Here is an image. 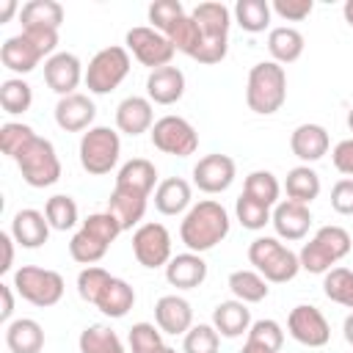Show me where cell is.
Wrapping results in <instances>:
<instances>
[{"label": "cell", "mask_w": 353, "mask_h": 353, "mask_svg": "<svg viewBox=\"0 0 353 353\" xmlns=\"http://www.w3.org/2000/svg\"><path fill=\"white\" fill-rule=\"evenodd\" d=\"M342 331H345V339L353 345V312L345 317V325H342Z\"/></svg>", "instance_id": "cell-56"}, {"label": "cell", "mask_w": 353, "mask_h": 353, "mask_svg": "<svg viewBox=\"0 0 353 353\" xmlns=\"http://www.w3.org/2000/svg\"><path fill=\"white\" fill-rule=\"evenodd\" d=\"M179 17H185V8H182L179 0H154V3L149 6V22H152L154 30H160L163 36L168 33V28H171Z\"/></svg>", "instance_id": "cell-48"}, {"label": "cell", "mask_w": 353, "mask_h": 353, "mask_svg": "<svg viewBox=\"0 0 353 353\" xmlns=\"http://www.w3.org/2000/svg\"><path fill=\"white\" fill-rule=\"evenodd\" d=\"M165 279L176 290H196L207 279V262L201 259V254H193V251L176 254L165 265Z\"/></svg>", "instance_id": "cell-22"}, {"label": "cell", "mask_w": 353, "mask_h": 353, "mask_svg": "<svg viewBox=\"0 0 353 353\" xmlns=\"http://www.w3.org/2000/svg\"><path fill=\"white\" fill-rule=\"evenodd\" d=\"M14 11H17V3H14V0H6L3 8H0V22H8Z\"/></svg>", "instance_id": "cell-55"}, {"label": "cell", "mask_w": 353, "mask_h": 353, "mask_svg": "<svg viewBox=\"0 0 353 353\" xmlns=\"http://www.w3.org/2000/svg\"><path fill=\"white\" fill-rule=\"evenodd\" d=\"M229 290L234 292L237 301L243 303H259L268 298V281L256 270H234L229 276Z\"/></svg>", "instance_id": "cell-36"}, {"label": "cell", "mask_w": 353, "mask_h": 353, "mask_svg": "<svg viewBox=\"0 0 353 353\" xmlns=\"http://www.w3.org/2000/svg\"><path fill=\"white\" fill-rule=\"evenodd\" d=\"M127 50L135 55L138 63L149 66L152 72L154 69H163V66H171V58H174V44L154 28H132L127 30Z\"/></svg>", "instance_id": "cell-12"}, {"label": "cell", "mask_w": 353, "mask_h": 353, "mask_svg": "<svg viewBox=\"0 0 353 353\" xmlns=\"http://www.w3.org/2000/svg\"><path fill=\"white\" fill-rule=\"evenodd\" d=\"M157 353H176V350H174V347H165V345H163V347H160Z\"/></svg>", "instance_id": "cell-60"}, {"label": "cell", "mask_w": 353, "mask_h": 353, "mask_svg": "<svg viewBox=\"0 0 353 353\" xmlns=\"http://www.w3.org/2000/svg\"><path fill=\"white\" fill-rule=\"evenodd\" d=\"M287 99V72L276 61H262L251 66L248 85H245V102L254 113L270 116L276 113Z\"/></svg>", "instance_id": "cell-3"}, {"label": "cell", "mask_w": 353, "mask_h": 353, "mask_svg": "<svg viewBox=\"0 0 353 353\" xmlns=\"http://www.w3.org/2000/svg\"><path fill=\"white\" fill-rule=\"evenodd\" d=\"M237 165L229 154H207L193 165V185L204 193H223L234 182Z\"/></svg>", "instance_id": "cell-15"}, {"label": "cell", "mask_w": 353, "mask_h": 353, "mask_svg": "<svg viewBox=\"0 0 353 353\" xmlns=\"http://www.w3.org/2000/svg\"><path fill=\"white\" fill-rule=\"evenodd\" d=\"M44 215H47V221H50L52 229L66 232V229H72V226L77 223V204H74L72 196L58 193V196L47 199V204H44Z\"/></svg>", "instance_id": "cell-42"}, {"label": "cell", "mask_w": 353, "mask_h": 353, "mask_svg": "<svg viewBox=\"0 0 353 353\" xmlns=\"http://www.w3.org/2000/svg\"><path fill=\"white\" fill-rule=\"evenodd\" d=\"M212 325L221 336L234 339L251 328V309L243 301H221L212 309Z\"/></svg>", "instance_id": "cell-27"}, {"label": "cell", "mask_w": 353, "mask_h": 353, "mask_svg": "<svg viewBox=\"0 0 353 353\" xmlns=\"http://www.w3.org/2000/svg\"><path fill=\"white\" fill-rule=\"evenodd\" d=\"M190 17L196 19L199 30H201V39H204V47L201 52L196 55L199 63H221L226 58V50H229V25H232V14L223 3H199Z\"/></svg>", "instance_id": "cell-4"}, {"label": "cell", "mask_w": 353, "mask_h": 353, "mask_svg": "<svg viewBox=\"0 0 353 353\" xmlns=\"http://www.w3.org/2000/svg\"><path fill=\"white\" fill-rule=\"evenodd\" d=\"M146 94L154 105H174L185 94V74L176 66H163L149 72L146 77Z\"/></svg>", "instance_id": "cell-21"}, {"label": "cell", "mask_w": 353, "mask_h": 353, "mask_svg": "<svg viewBox=\"0 0 353 353\" xmlns=\"http://www.w3.org/2000/svg\"><path fill=\"white\" fill-rule=\"evenodd\" d=\"M36 138V132L28 127V124H19V121H6L3 127H0V149H3V154H8V157H19L28 146H30V141Z\"/></svg>", "instance_id": "cell-43"}, {"label": "cell", "mask_w": 353, "mask_h": 353, "mask_svg": "<svg viewBox=\"0 0 353 353\" xmlns=\"http://www.w3.org/2000/svg\"><path fill=\"white\" fill-rule=\"evenodd\" d=\"M30 102H33V91H30V85L22 77L3 80V85H0V105H3L6 113H11V116L25 113L30 108Z\"/></svg>", "instance_id": "cell-41"}, {"label": "cell", "mask_w": 353, "mask_h": 353, "mask_svg": "<svg viewBox=\"0 0 353 353\" xmlns=\"http://www.w3.org/2000/svg\"><path fill=\"white\" fill-rule=\"evenodd\" d=\"M165 39L174 44V50H176V52H185V55H188V58H193V61H196V55H199V52H201V47H204L201 30H199V25H196V19H193L190 14L179 17V19L168 28Z\"/></svg>", "instance_id": "cell-33"}, {"label": "cell", "mask_w": 353, "mask_h": 353, "mask_svg": "<svg viewBox=\"0 0 353 353\" xmlns=\"http://www.w3.org/2000/svg\"><path fill=\"white\" fill-rule=\"evenodd\" d=\"M350 234L347 229L342 226H323L317 229V234L301 248L298 259H301V268L309 270V273H328L331 265H336L339 259H345L350 254Z\"/></svg>", "instance_id": "cell-6"}, {"label": "cell", "mask_w": 353, "mask_h": 353, "mask_svg": "<svg viewBox=\"0 0 353 353\" xmlns=\"http://www.w3.org/2000/svg\"><path fill=\"white\" fill-rule=\"evenodd\" d=\"M58 47V30H22L0 47V61L17 74L33 72L44 58H52Z\"/></svg>", "instance_id": "cell-2"}, {"label": "cell", "mask_w": 353, "mask_h": 353, "mask_svg": "<svg viewBox=\"0 0 353 353\" xmlns=\"http://www.w3.org/2000/svg\"><path fill=\"white\" fill-rule=\"evenodd\" d=\"M342 14H345V22L353 28V0H345V6H342Z\"/></svg>", "instance_id": "cell-57"}, {"label": "cell", "mask_w": 353, "mask_h": 353, "mask_svg": "<svg viewBox=\"0 0 353 353\" xmlns=\"http://www.w3.org/2000/svg\"><path fill=\"white\" fill-rule=\"evenodd\" d=\"M132 254L143 268H163L171 262V234L163 223H141L132 234Z\"/></svg>", "instance_id": "cell-13"}, {"label": "cell", "mask_w": 353, "mask_h": 353, "mask_svg": "<svg viewBox=\"0 0 353 353\" xmlns=\"http://www.w3.org/2000/svg\"><path fill=\"white\" fill-rule=\"evenodd\" d=\"M132 303H135V290L127 284V281H121V279H110L105 287H102V292H99V298H97V309L102 312V314H108V317H124L130 309H132Z\"/></svg>", "instance_id": "cell-31"}, {"label": "cell", "mask_w": 353, "mask_h": 353, "mask_svg": "<svg viewBox=\"0 0 353 353\" xmlns=\"http://www.w3.org/2000/svg\"><path fill=\"white\" fill-rule=\"evenodd\" d=\"M331 160H334V168H336L339 174H345V176L353 179V138L339 141V143L334 146V152H331Z\"/></svg>", "instance_id": "cell-52"}, {"label": "cell", "mask_w": 353, "mask_h": 353, "mask_svg": "<svg viewBox=\"0 0 353 353\" xmlns=\"http://www.w3.org/2000/svg\"><path fill=\"white\" fill-rule=\"evenodd\" d=\"M108 248H110V243H108L105 237H99L94 229H88V226H80V232L69 240V254H72V259L80 262V265H94V262H99V259L108 254Z\"/></svg>", "instance_id": "cell-35"}, {"label": "cell", "mask_w": 353, "mask_h": 353, "mask_svg": "<svg viewBox=\"0 0 353 353\" xmlns=\"http://www.w3.org/2000/svg\"><path fill=\"white\" fill-rule=\"evenodd\" d=\"M284 188H287V199L290 201H298V204H306L309 207L320 196V176L309 165H295L287 174Z\"/></svg>", "instance_id": "cell-34"}, {"label": "cell", "mask_w": 353, "mask_h": 353, "mask_svg": "<svg viewBox=\"0 0 353 353\" xmlns=\"http://www.w3.org/2000/svg\"><path fill=\"white\" fill-rule=\"evenodd\" d=\"M190 204V185L182 176H168L154 190V207L163 215H179Z\"/></svg>", "instance_id": "cell-32"}, {"label": "cell", "mask_w": 353, "mask_h": 353, "mask_svg": "<svg viewBox=\"0 0 353 353\" xmlns=\"http://www.w3.org/2000/svg\"><path fill=\"white\" fill-rule=\"evenodd\" d=\"M6 345L11 353H41L44 347V331L36 320L19 317L6 325Z\"/></svg>", "instance_id": "cell-28"}, {"label": "cell", "mask_w": 353, "mask_h": 353, "mask_svg": "<svg viewBox=\"0 0 353 353\" xmlns=\"http://www.w3.org/2000/svg\"><path fill=\"white\" fill-rule=\"evenodd\" d=\"M80 353H124V345L113 328L88 325L80 334Z\"/></svg>", "instance_id": "cell-38"}, {"label": "cell", "mask_w": 353, "mask_h": 353, "mask_svg": "<svg viewBox=\"0 0 353 353\" xmlns=\"http://www.w3.org/2000/svg\"><path fill=\"white\" fill-rule=\"evenodd\" d=\"M331 207L339 215H353V179L345 176L331 188Z\"/></svg>", "instance_id": "cell-51"}, {"label": "cell", "mask_w": 353, "mask_h": 353, "mask_svg": "<svg viewBox=\"0 0 353 353\" xmlns=\"http://www.w3.org/2000/svg\"><path fill=\"white\" fill-rule=\"evenodd\" d=\"M22 30H58L63 22V6L55 0H30L19 11Z\"/></svg>", "instance_id": "cell-26"}, {"label": "cell", "mask_w": 353, "mask_h": 353, "mask_svg": "<svg viewBox=\"0 0 353 353\" xmlns=\"http://www.w3.org/2000/svg\"><path fill=\"white\" fill-rule=\"evenodd\" d=\"M287 331L295 342H301L306 347H323L331 339V325L323 317V312L317 306H306V303H301L290 312Z\"/></svg>", "instance_id": "cell-14"}, {"label": "cell", "mask_w": 353, "mask_h": 353, "mask_svg": "<svg viewBox=\"0 0 353 353\" xmlns=\"http://www.w3.org/2000/svg\"><path fill=\"white\" fill-rule=\"evenodd\" d=\"M323 292L328 301L353 309V270L347 268H331L323 279Z\"/></svg>", "instance_id": "cell-39"}, {"label": "cell", "mask_w": 353, "mask_h": 353, "mask_svg": "<svg viewBox=\"0 0 353 353\" xmlns=\"http://www.w3.org/2000/svg\"><path fill=\"white\" fill-rule=\"evenodd\" d=\"M328 146H331L328 132H325V127H320V124H301V127H295L292 135H290V149H292V154H295L298 160H303V163L320 160V157L328 152Z\"/></svg>", "instance_id": "cell-24"}, {"label": "cell", "mask_w": 353, "mask_h": 353, "mask_svg": "<svg viewBox=\"0 0 353 353\" xmlns=\"http://www.w3.org/2000/svg\"><path fill=\"white\" fill-rule=\"evenodd\" d=\"M119 154H121V141H119L116 130L91 127L88 132H83V138H80V165L88 174H94V176L110 174L119 163Z\"/></svg>", "instance_id": "cell-7"}, {"label": "cell", "mask_w": 353, "mask_h": 353, "mask_svg": "<svg viewBox=\"0 0 353 353\" xmlns=\"http://www.w3.org/2000/svg\"><path fill=\"white\" fill-rule=\"evenodd\" d=\"M146 199L149 196H141L135 190H127V188H116L113 185V193L108 199V212L116 215V221L121 223V229H132L135 223L143 221Z\"/></svg>", "instance_id": "cell-25"}, {"label": "cell", "mask_w": 353, "mask_h": 353, "mask_svg": "<svg viewBox=\"0 0 353 353\" xmlns=\"http://www.w3.org/2000/svg\"><path fill=\"white\" fill-rule=\"evenodd\" d=\"M270 8H273L281 19H287V22H301V19H306V17L312 14L314 3H312V0H273Z\"/></svg>", "instance_id": "cell-50"}, {"label": "cell", "mask_w": 353, "mask_h": 353, "mask_svg": "<svg viewBox=\"0 0 353 353\" xmlns=\"http://www.w3.org/2000/svg\"><path fill=\"white\" fill-rule=\"evenodd\" d=\"M0 301H3L0 323H8V317H11V312H14V295H11V287H8V284H0Z\"/></svg>", "instance_id": "cell-54"}, {"label": "cell", "mask_w": 353, "mask_h": 353, "mask_svg": "<svg viewBox=\"0 0 353 353\" xmlns=\"http://www.w3.org/2000/svg\"><path fill=\"white\" fill-rule=\"evenodd\" d=\"M245 342H254L259 347H268V350L279 353L281 345H284V331H281V325L276 320H256V323H251Z\"/></svg>", "instance_id": "cell-45"}, {"label": "cell", "mask_w": 353, "mask_h": 353, "mask_svg": "<svg viewBox=\"0 0 353 353\" xmlns=\"http://www.w3.org/2000/svg\"><path fill=\"white\" fill-rule=\"evenodd\" d=\"M270 3L268 0H237L234 3V19L248 33H262L270 25Z\"/></svg>", "instance_id": "cell-37"}, {"label": "cell", "mask_w": 353, "mask_h": 353, "mask_svg": "<svg viewBox=\"0 0 353 353\" xmlns=\"http://www.w3.org/2000/svg\"><path fill=\"white\" fill-rule=\"evenodd\" d=\"M182 350L185 353H218V331H215V325H204V323L193 325L185 334Z\"/></svg>", "instance_id": "cell-47"}, {"label": "cell", "mask_w": 353, "mask_h": 353, "mask_svg": "<svg viewBox=\"0 0 353 353\" xmlns=\"http://www.w3.org/2000/svg\"><path fill=\"white\" fill-rule=\"evenodd\" d=\"M110 279H113V276H110L105 268L88 265V268H85V270H80V276H77V292H80V298H83V301H88V303H97V298H99L102 287H105Z\"/></svg>", "instance_id": "cell-46"}, {"label": "cell", "mask_w": 353, "mask_h": 353, "mask_svg": "<svg viewBox=\"0 0 353 353\" xmlns=\"http://www.w3.org/2000/svg\"><path fill=\"white\" fill-rule=\"evenodd\" d=\"M248 262L256 268V273L265 281H273V284L292 281L298 276V270H301L298 254H292L276 237H256L248 245Z\"/></svg>", "instance_id": "cell-5"}, {"label": "cell", "mask_w": 353, "mask_h": 353, "mask_svg": "<svg viewBox=\"0 0 353 353\" xmlns=\"http://www.w3.org/2000/svg\"><path fill=\"white\" fill-rule=\"evenodd\" d=\"M154 182H157V168L146 157H135V160L124 163L116 176V188H127L141 196H149L154 190Z\"/></svg>", "instance_id": "cell-29"}, {"label": "cell", "mask_w": 353, "mask_h": 353, "mask_svg": "<svg viewBox=\"0 0 353 353\" xmlns=\"http://www.w3.org/2000/svg\"><path fill=\"white\" fill-rule=\"evenodd\" d=\"M240 353H273V350H268V347H259V345H254V342H245Z\"/></svg>", "instance_id": "cell-58"}, {"label": "cell", "mask_w": 353, "mask_h": 353, "mask_svg": "<svg viewBox=\"0 0 353 353\" xmlns=\"http://www.w3.org/2000/svg\"><path fill=\"white\" fill-rule=\"evenodd\" d=\"M14 237L8 232H0V248H3V262H0V273H8L14 265Z\"/></svg>", "instance_id": "cell-53"}, {"label": "cell", "mask_w": 353, "mask_h": 353, "mask_svg": "<svg viewBox=\"0 0 353 353\" xmlns=\"http://www.w3.org/2000/svg\"><path fill=\"white\" fill-rule=\"evenodd\" d=\"M116 127L124 132V135H141L146 130L154 127V110H152V102L149 97H127L119 102L116 108Z\"/></svg>", "instance_id": "cell-19"}, {"label": "cell", "mask_w": 353, "mask_h": 353, "mask_svg": "<svg viewBox=\"0 0 353 353\" xmlns=\"http://www.w3.org/2000/svg\"><path fill=\"white\" fill-rule=\"evenodd\" d=\"M97 116V108L94 102L85 97V94H69V97H61L58 105H55V121L61 130L66 132H83V130H91V121Z\"/></svg>", "instance_id": "cell-17"}, {"label": "cell", "mask_w": 353, "mask_h": 353, "mask_svg": "<svg viewBox=\"0 0 353 353\" xmlns=\"http://www.w3.org/2000/svg\"><path fill=\"white\" fill-rule=\"evenodd\" d=\"M154 320H157V328L165 334H174V336L188 334L193 328V309L179 295H163L154 303Z\"/></svg>", "instance_id": "cell-20"}, {"label": "cell", "mask_w": 353, "mask_h": 353, "mask_svg": "<svg viewBox=\"0 0 353 353\" xmlns=\"http://www.w3.org/2000/svg\"><path fill=\"white\" fill-rule=\"evenodd\" d=\"M347 127H350V132H353V108L347 110Z\"/></svg>", "instance_id": "cell-59"}, {"label": "cell", "mask_w": 353, "mask_h": 353, "mask_svg": "<svg viewBox=\"0 0 353 353\" xmlns=\"http://www.w3.org/2000/svg\"><path fill=\"white\" fill-rule=\"evenodd\" d=\"M17 165L22 171V179L30 188H50L61 179V160L55 154V146L47 138H39V135L17 157Z\"/></svg>", "instance_id": "cell-10"}, {"label": "cell", "mask_w": 353, "mask_h": 353, "mask_svg": "<svg viewBox=\"0 0 353 353\" xmlns=\"http://www.w3.org/2000/svg\"><path fill=\"white\" fill-rule=\"evenodd\" d=\"M303 33L290 28V25H281V28H273L268 33V50L273 55V61L281 66V63H292L303 55Z\"/></svg>", "instance_id": "cell-30"}, {"label": "cell", "mask_w": 353, "mask_h": 353, "mask_svg": "<svg viewBox=\"0 0 353 353\" xmlns=\"http://www.w3.org/2000/svg\"><path fill=\"white\" fill-rule=\"evenodd\" d=\"M14 290L33 306H55L63 298V276L47 268L36 265H22L14 273Z\"/></svg>", "instance_id": "cell-8"}, {"label": "cell", "mask_w": 353, "mask_h": 353, "mask_svg": "<svg viewBox=\"0 0 353 353\" xmlns=\"http://www.w3.org/2000/svg\"><path fill=\"white\" fill-rule=\"evenodd\" d=\"M44 80H47V85H50L55 94H61V97L74 94V88H77L80 80H83L80 58L72 55V52H55L52 58L44 61Z\"/></svg>", "instance_id": "cell-16"}, {"label": "cell", "mask_w": 353, "mask_h": 353, "mask_svg": "<svg viewBox=\"0 0 353 353\" xmlns=\"http://www.w3.org/2000/svg\"><path fill=\"white\" fill-rule=\"evenodd\" d=\"M270 223L276 229L279 237L284 240H303L309 226H312V212L306 204H298V201H279L273 215H270Z\"/></svg>", "instance_id": "cell-18"}, {"label": "cell", "mask_w": 353, "mask_h": 353, "mask_svg": "<svg viewBox=\"0 0 353 353\" xmlns=\"http://www.w3.org/2000/svg\"><path fill=\"white\" fill-rule=\"evenodd\" d=\"M130 74V50L127 47H105L99 50L85 69V85L91 94H110Z\"/></svg>", "instance_id": "cell-9"}, {"label": "cell", "mask_w": 353, "mask_h": 353, "mask_svg": "<svg viewBox=\"0 0 353 353\" xmlns=\"http://www.w3.org/2000/svg\"><path fill=\"white\" fill-rule=\"evenodd\" d=\"M130 347L132 353H157L163 347L160 331L152 323H135L130 328Z\"/></svg>", "instance_id": "cell-49"}, {"label": "cell", "mask_w": 353, "mask_h": 353, "mask_svg": "<svg viewBox=\"0 0 353 353\" xmlns=\"http://www.w3.org/2000/svg\"><path fill=\"white\" fill-rule=\"evenodd\" d=\"M279 179L270 174V171H251L245 176V185H243V193L256 199L259 204L265 207H276L279 204Z\"/></svg>", "instance_id": "cell-40"}, {"label": "cell", "mask_w": 353, "mask_h": 353, "mask_svg": "<svg viewBox=\"0 0 353 353\" xmlns=\"http://www.w3.org/2000/svg\"><path fill=\"white\" fill-rule=\"evenodd\" d=\"M234 212H237V221H240L245 229H251V232L265 229V223H270V207L259 204L256 199H251V196H245V193H240V199H237V204H234Z\"/></svg>", "instance_id": "cell-44"}, {"label": "cell", "mask_w": 353, "mask_h": 353, "mask_svg": "<svg viewBox=\"0 0 353 353\" xmlns=\"http://www.w3.org/2000/svg\"><path fill=\"white\" fill-rule=\"evenodd\" d=\"M50 221L44 212L39 210H19L11 221V237L22 245V248H39L47 243L50 237Z\"/></svg>", "instance_id": "cell-23"}, {"label": "cell", "mask_w": 353, "mask_h": 353, "mask_svg": "<svg viewBox=\"0 0 353 353\" xmlns=\"http://www.w3.org/2000/svg\"><path fill=\"white\" fill-rule=\"evenodd\" d=\"M226 234H229V212L212 199H204L196 207H190L179 226V237L193 254H204L215 248Z\"/></svg>", "instance_id": "cell-1"}, {"label": "cell", "mask_w": 353, "mask_h": 353, "mask_svg": "<svg viewBox=\"0 0 353 353\" xmlns=\"http://www.w3.org/2000/svg\"><path fill=\"white\" fill-rule=\"evenodd\" d=\"M149 132H152V146L160 149L163 154L188 157L199 149V132L182 116H163L154 121Z\"/></svg>", "instance_id": "cell-11"}]
</instances>
